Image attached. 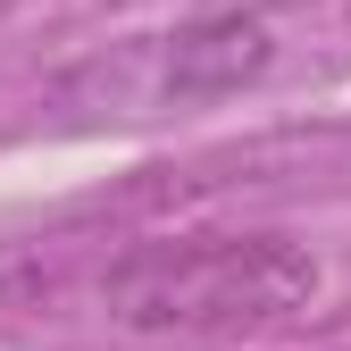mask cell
Wrapping results in <instances>:
<instances>
[{
    "label": "cell",
    "instance_id": "obj_1",
    "mask_svg": "<svg viewBox=\"0 0 351 351\" xmlns=\"http://www.w3.org/2000/svg\"><path fill=\"white\" fill-rule=\"evenodd\" d=\"M318 301V259L293 234H176L125 251L101 310L134 335H234Z\"/></svg>",
    "mask_w": 351,
    "mask_h": 351
},
{
    "label": "cell",
    "instance_id": "obj_2",
    "mask_svg": "<svg viewBox=\"0 0 351 351\" xmlns=\"http://www.w3.org/2000/svg\"><path fill=\"white\" fill-rule=\"evenodd\" d=\"M276 59V34L268 17H251V9H226V17H201L184 34H167L159 42V67H151V93L167 109H184V101H226L243 93V84Z\"/></svg>",
    "mask_w": 351,
    "mask_h": 351
}]
</instances>
